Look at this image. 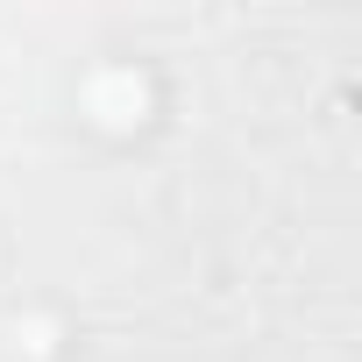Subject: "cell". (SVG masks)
<instances>
[{
    "label": "cell",
    "mask_w": 362,
    "mask_h": 362,
    "mask_svg": "<svg viewBox=\"0 0 362 362\" xmlns=\"http://www.w3.org/2000/svg\"><path fill=\"white\" fill-rule=\"evenodd\" d=\"M78 128H93L100 142H142L163 121V78L142 57H93L78 71Z\"/></svg>",
    "instance_id": "cell-1"
}]
</instances>
